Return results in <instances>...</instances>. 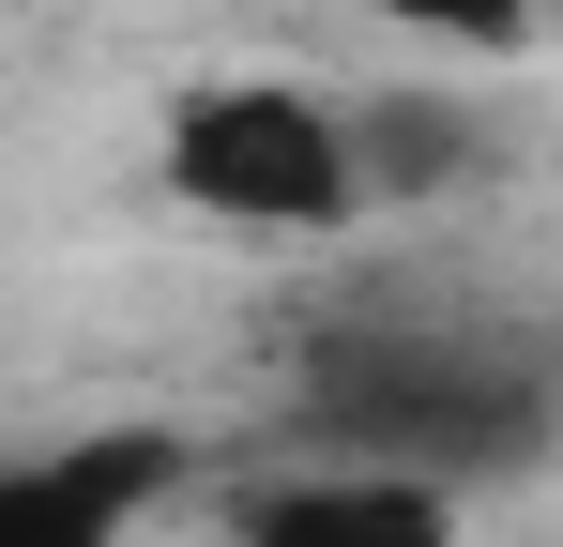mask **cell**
<instances>
[{"mask_svg": "<svg viewBox=\"0 0 563 547\" xmlns=\"http://www.w3.org/2000/svg\"><path fill=\"white\" fill-rule=\"evenodd\" d=\"M153 168L229 244H335V228H366V198H380L366 122L335 91H305V77H198L153 122Z\"/></svg>", "mask_w": 563, "mask_h": 547, "instance_id": "1", "label": "cell"}, {"mask_svg": "<svg viewBox=\"0 0 563 547\" xmlns=\"http://www.w3.org/2000/svg\"><path fill=\"white\" fill-rule=\"evenodd\" d=\"M335 15H366V31H411V46H472V62H503V46H533V31H549L533 0H335Z\"/></svg>", "mask_w": 563, "mask_h": 547, "instance_id": "4", "label": "cell"}, {"mask_svg": "<svg viewBox=\"0 0 563 547\" xmlns=\"http://www.w3.org/2000/svg\"><path fill=\"white\" fill-rule=\"evenodd\" d=\"M153 471V442L122 456H62V471H0V547H122V487Z\"/></svg>", "mask_w": 563, "mask_h": 547, "instance_id": "3", "label": "cell"}, {"mask_svg": "<svg viewBox=\"0 0 563 547\" xmlns=\"http://www.w3.org/2000/svg\"><path fill=\"white\" fill-rule=\"evenodd\" d=\"M213 547H472V502L442 456H396V442H351V456H305V471H260L213 502Z\"/></svg>", "mask_w": 563, "mask_h": 547, "instance_id": "2", "label": "cell"}]
</instances>
